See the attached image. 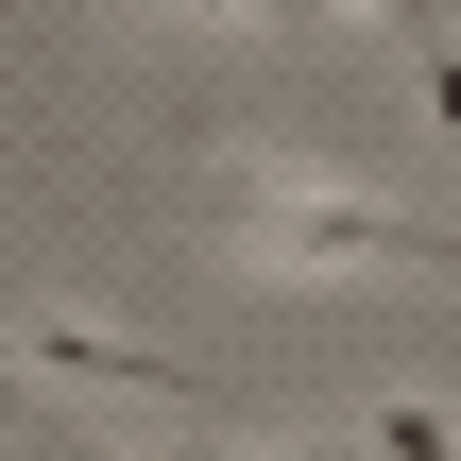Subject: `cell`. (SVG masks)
<instances>
[{
	"label": "cell",
	"mask_w": 461,
	"mask_h": 461,
	"mask_svg": "<svg viewBox=\"0 0 461 461\" xmlns=\"http://www.w3.org/2000/svg\"><path fill=\"white\" fill-rule=\"evenodd\" d=\"M188 17H240V0H188Z\"/></svg>",
	"instance_id": "obj_5"
},
{
	"label": "cell",
	"mask_w": 461,
	"mask_h": 461,
	"mask_svg": "<svg viewBox=\"0 0 461 461\" xmlns=\"http://www.w3.org/2000/svg\"><path fill=\"white\" fill-rule=\"evenodd\" d=\"M257 274H461V240L376 205V188H342V171H274L257 154Z\"/></svg>",
	"instance_id": "obj_1"
},
{
	"label": "cell",
	"mask_w": 461,
	"mask_h": 461,
	"mask_svg": "<svg viewBox=\"0 0 461 461\" xmlns=\"http://www.w3.org/2000/svg\"><path fill=\"white\" fill-rule=\"evenodd\" d=\"M342 461H461V393H428V376L359 393V428H342Z\"/></svg>",
	"instance_id": "obj_3"
},
{
	"label": "cell",
	"mask_w": 461,
	"mask_h": 461,
	"mask_svg": "<svg viewBox=\"0 0 461 461\" xmlns=\"http://www.w3.org/2000/svg\"><path fill=\"white\" fill-rule=\"evenodd\" d=\"M428 120L461 137V34H428Z\"/></svg>",
	"instance_id": "obj_4"
},
{
	"label": "cell",
	"mask_w": 461,
	"mask_h": 461,
	"mask_svg": "<svg viewBox=\"0 0 461 461\" xmlns=\"http://www.w3.org/2000/svg\"><path fill=\"white\" fill-rule=\"evenodd\" d=\"M34 359H51L68 393H154V411H188V428H222V393H205V359H154V342H120V325H86V308H51V325H34Z\"/></svg>",
	"instance_id": "obj_2"
}]
</instances>
